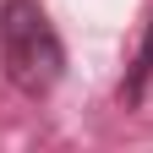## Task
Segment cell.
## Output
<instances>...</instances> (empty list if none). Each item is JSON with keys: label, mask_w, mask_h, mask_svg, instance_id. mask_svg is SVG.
Listing matches in <instances>:
<instances>
[{"label": "cell", "mask_w": 153, "mask_h": 153, "mask_svg": "<svg viewBox=\"0 0 153 153\" xmlns=\"http://www.w3.org/2000/svg\"><path fill=\"white\" fill-rule=\"evenodd\" d=\"M148 76H153V11H148V33H142V44H137V60H131L126 82H120V99H126V104H142Z\"/></svg>", "instance_id": "7a4b0ae2"}, {"label": "cell", "mask_w": 153, "mask_h": 153, "mask_svg": "<svg viewBox=\"0 0 153 153\" xmlns=\"http://www.w3.org/2000/svg\"><path fill=\"white\" fill-rule=\"evenodd\" d=\"M0 66H6L11 88L27 93V99H44L60 82L66 44L38 0H6L0 6Z\"/></svg>", "instance_id": "6da1fadb"}]
</instances>
